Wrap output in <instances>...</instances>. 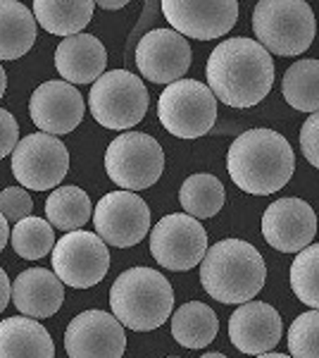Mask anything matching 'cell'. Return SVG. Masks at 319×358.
<instances>
[{
    "mask_svg": "<svg viewBox=\"0 0 319 358\" xmlns=\"http://www.w3.org/2000/svg\"><path fill=\"white\" fill-rule=\"evenodd\" d=\"M207 86L229 108H253L274 86V57L255 38H226L207 57Z\"/></svg>",
    "mask_w": 319,
    "mask_h": 358,
    "instance_id": "obj_1",
    "label": "cell"
},
{
    "mask_svg": "<svg viewBox=\"0 0 319 358\" xmlns=\"http://www.w3.org/2000/svg\"><path fill=\"white\" fill-rule=\"evenodd\" d=\"M295 170V153L286 136L274 129H248L231 143L226 172L246 194L269 196L288 184Z\"/></svg>",
    "mask_w": 319,
    "mask_h": 358,
    "instance_id": "obj_2",
    "label": "cell"
},
{
    "mask_svg": "<svg viewBox=\"0 0 319 358\" xmlns=\"http://www.w3.org/2000/svg\"><path fill=\"white\" fill-rule=\"evenodd\" d=\"M265 258L243 239H222L207 248L200 263V285L214 301L248 303L265 287Z\"/></svg>",
    "mask_w": 319,
    "mask_h": 358,
    "instance_id": "obj_3",
    "label": "cell"
},
{
    "mask_svg": "<svg viewBox=\"0 0 319 358\" xmlns=\"http://www.w3.org/2000/svg\"><path fill=\"white\" fill-rule=\"evenodd\" d=\"M110 306L126 330L150 332L158 330L172 315L174 292L160 270L136 265L124 270L110 289Z\"/></svg>",
    "mask_w": 319,
    "mask_h": 358,
    "instance_id": "obj_4",
    "label": "cell"
},
{
    "mask_svg": "<svg viewBox=\"0 0 319 358\" xmlns=\"http://www.w3.org/2000/svg\"><path fill=\"white\" fill-rule=\"evenodd\" d=\"M253 31L267 53L303 55L317 36V20L303 0H260L253 10Z\"/></svg>",
    "mask_w": 319,
    "mask_h": 358,
    "instance_id": "obj_5",
    "label": "cell"
},
{
    "mask_svg": "<svg viewBox=\"0 0 319 358\" xmlns=\"http://www.w3.org/2000/svg\"><path fill=\"white\" fill-rule=\"evenodd\" d=\"M150 106L148 89L138 74L126 69H110L91 86L89 110L105 129L124 131L146 117Z\"/></svg>",
    "mask_w": 319,
    "mask_h": 358,
    "instance_id": "obj_6",
    "label": "cell"
},
{
    "mask_svg": "<svg viewBox=\"0 0 319 358\" xmlns=\"http://www.w3.org/2000/svg\"><path fill=\"white\" fill-rule=\"evenodd\" d=\"M158 117L179 138L205 136L217 122V98L210 86L195 79H179L160 94Z\"/></svg>",
    "mask_w": 319,
    "mask_h": 358,
    "instance_id": "obj_7",
    "label": "cell"
},
{
    "mask_svg": "<svg viewBox=\"0 0 319 358\" xmlns=\"http://www.w3.org/2000/svg\"><path fill=\"white\" fill-rule=\"evenodd\" d=\"M105 172L124 192L153 187L165 172V151L150 134L121 131L105 151Z\"/></svg>",
    "mask_w": 319,
    "mask_h": 358,
    "instance_id": "obj_8",
    "label": "cell"
},
{
    "mask_svg": "<svg viewBox=\"0 0 319 358\" xmlns=\"http://www.w3.org/2000/svg\"><path fill=\"white\" fill-rule=\"evenodd\" d=\"M150 253L162 268L186 273L205 258L207 232L195 217L172 213L150 229Z\"/></svg>",
    "mask_w": 319,
    "mask_h": 358,
    "instance_id": "obj_9",
    "label": "cell"
},
{
    "mask_svg": "<svg viewBox=\"0 0 319 358\" xmlns=\"http://www.w3.org/2000/svg\"><path fill=\"white\" fill-rule=\"evenodd\" d=\"M69 172V151L57 136L36 131L20 138L13 151V175L24 189L45 192L60 187Z\"/></svg>",
    "mask_w": 319,
    "mask_h": 358,
    "instance_id": "obj_10",
    "label": "cell"
},
{
    "mask_svg": "<svg viewBox=\"0 0 319 358\" xmlns=\"http://www.w3.org/2000/svg\"><path fill=\"white\" fill-rule=\"evenodd\" d=\"M110 270L107 244L96 232H67L53 248V273L62 285L89 289L103 282Z\"/></svg>",
    "mask_w": 319,
    "mask_h": 358,
    "instance_id": "obj_11",
    "label": "cell"
},
{
    "mask_svg": "<svg viewBox=\"0 0 319 358\" xmlns=\"http://www.w3.org/2000/svg\"><path fill=\"white\" fill-rule=\"evenodd\" d=\"M94 227L107 246L131 248L150 232V208L133 192L105 194L94 208Z\"/></svg>",
    "mask_w": 319,
    "mask_h": 358,
    "instance_id": "obj_12",
    "label": "cell"
},
{
    "mask_svg": "<svg viewBox=\"0 0 319 358\" xmlns=\"http://www.w3.org/2000/svg\"><path fill=\"white\" fill-rule=\"evenodd\" d=\"M160 8L174 31L195 41L226 36L239 20L236 0H162Z\"/></svg>",
    "mask_w": 319,
    "mask_h": 358,
    "instance_id": "obj_13",
    "label": "cell"
},
{
    "mask_svg": "<svg viewBox=\"0 0 319 358\" xmlns=\"http://www.w3.org/2000/svg\"><path fill=\"white\" fill-rule=\"evenodd\" d=\"M69 358H121L126 351L124 325L105 310H84L65 330Z\"/></svg>",
    "mask_w": 319,
    "mask_h": 358,
    "instance_id": "obj_14",
    "label": "cell"
},
{
    "mask_svg": "<svg viewBox=\"0 0 319 358\" xmlns=\"http://www.w3.org/2000/svg\"><path fill=\"white\" fill-rule=\"evenodd\" d=\"M136 67L153 84H174L188 72L191 45L174 29H153L136 45Z\"/></svg>",
    "mask_w": 319,
    "mask_h": 358,
    "instance_id": "obj_15",
    "label": "cell"
},
{
    "mask_svg": "<svg viewBox=\"0 0 319 358\" xmlns=\"http://www.w3.org/2000/svg\"><path fill=\"white\" fill-rule=\"evenodd\" d=\"M317 234V215L303 199H279L267 206L262 215V236L281 253H300Z\"/></svg>",
    "mask_w": 319,
    "mask_h": 358,
    "instance_id": "obj_16",
    "label": "cell"
},
{
    "mask_svg": "<svg viewBox=\"0 0 319 358\" xmlns=\"http://www.w3.org/2000/svg\"><path fill=\"white\" fill-rule=\"evenodd\" d=\"M31 122L50 136L74 131L84 120V96L67 82H45L31 94L29 101Z\"/></svg>",
    "mask_w": 319,
    "mask_h": 358,
    "instance_id": "obj_17",
    "label": "cell"
},
{
    "mask_svg": "<svg viewBox=\"0 0 319 358\" xmlns=\"http://www.w3.org/2000/svg\"><path fill=\"white\" fill-rule=\"evenodd\" d=\"M283 325L274 306L265 301L241 303L229 317V339L241 354H269L281 339Z\"/></svg>",
    "mask_w": 319,
    "mask_h": 358,
    "instance_id": "obj_18",
    "label": "cell"
},
{
    "mask_svg": "<svg viewBox=\"0 0 319 358\" xmlns=\"http://www.w3.org/2000/svg\"><path fill=\"white\" fill-rule=\"evenodd\" d=\"M107 50L91 34L62 38L55 48V69L67 84H96L105 74Z\"/></svg>",
    "mask_w": 319,
    "mask_h": 358,
    "instance_id": "obj_19",
    "label": "cell"
},
{
    "mask_svg": "<svg viewBox=\"0 0 319 358\" xmlns=\"http://www.w3.org/2000/svg\"><path fill=\"white\" fill-rule=\"evenodd\" d=\"M13 303L22 315L43 320L55 315L65 303V285L53 270L29 268L13 282Z\"/></svg>",
    "mask_w": 319,
    "mask_h": 358,
    "instance_id": "obj_20",
    "label": "cell"
},
{
    "mask_svg": "<svg viewBox=\"0 0 319 358\" xmlns=\"http://www.w3.org/2000/svg\"><path fill=\"white\" fill-rule=\"evenodd\" d=\"M0 358H55L53 337L34 317H5L0 322Z\"/></svg>",
    "mask_w": 319,
    "mask_h": 358,
    "instance_id": "obj_21",
    "label": "cell"
},
{
    "mask_svg": "<svg viewBox=\"0 0 319 358\" xmlns=\"http://www.w3.org/2000/svg\"><path fill=\"white\" fill-rule=\"evenodd\" d=\"M36 41V17L17 0H0V60L27 55Z\"/></svg>",
    "mask_w": 319,
    "mask_h": 358,
    "instance_id": "obj_22",
    "label": "cell"
},
{
    "mask_svg": "<svg viewBox=\"0 0 319 358\" xmlns=\"http://www.w3.org/2000/svg\"><path fill=\"white\" fill-rule=\"evenodd\" d=\"M96 3L91 0H36L31 8L34 17L48 34L55 36H77L91 22Z\"/></svg>",
    "mask_w": 319,
    "mask_h": 358,
    "instance_id": "obj_23",
    "label": "cell"
},
{
    "mask_svg": "<svg viewBox=\"0 0 319 358\" xmlns=\"http://www.w3.org/2000/svg\"><path fill=\"white\" fill-rule=\"evenodd\" d=\"M219 332L217 313L207 303L188 301L172 313V337L186 349H205Z\"/></svg>",
    "mask_w": 319,
    "mask_h": 358,
    "instance_id": "obj_24",
    "label": "cell"
},
{
    "mask_svg": "<svg viewBox=\"0 0 319 358\" xmlns=\"http://www.w3.org/2000/svg\"><path fill=\"white\" fill-rule=\"evenodd\" d=\"M45 217L62 232H77L94 217V206L84 189L57 187L45 201Z\"/></svg>",
    "mask_w": 319,
    "mask_h": 358,
    "instance_id": "obj_25",
    "label": "cell"
},
{
    "mask_svg": "<svg viewBox=\"0 0 319 358\" xmlns=\"http://www.w3.org/2000/svg\"><path fill=\"white\" fill-rule=\"evenodd\" d=\"M226 201L224 184L214 175H191L179 189V203H181L184 213L195 220H205V217H214L222 210Z\"/></svg>",
    "mask_w": 319,
    "mask_h": 358,
    "instance_id": "obj_26",
    "label": "cell"
},
{
    "mask_svg": "<svg viewBox=\"0 0 319 358\" xmlns=\"http://www.w3.org/2000/svg\"><path fill=\"white\" fill-rule=\"evenodd\" d=\"M281 94L295 110L319 113V60L293 62L283 74Z\"/></svg>",
    "mask_w": 319,
    "mask_h": 358,
    "instance_id": "obj_27",
    "label": "cell"
},
{
    "mask_svg": "<svg viewBox=\"0 0 319 358\" xmlns=\"http://www.w3.org/2000/svg\"><path fill=\"white\" fill-rule=\"evenodd\" d=\"M10 241H13L17 256L27 258V261H38V258L53 253V248H55L53 224L45 222L43 217L29 215L22 222L15 224L13 234H10Z\"/></svg>",
    "mask_w": 319,
    "mask_h": 358,
    "instance_id": "obj_28",
    "label": "cell"
},
{
    "mask_svg": "<svg viewBox=\"0 0 319 358\" xmlns=\"http://www.w3.org/2000/svg\"><path fill=\"white\" fill-rule=\"evenodd\" d=\"M291 289L300 303L319 310V244L305 246L291 265Z\"/></svg>",
    "mask_w": 319,
    "mask_h": 358,
    "instance_id": "obj_29",
    "label": "cell"
},
{
    "mask_svg": "<svg viewBox=\"0 0 319 358\" xmlns=\"http://www.w3.org/2000/svg\"><path fill=\"white\" fill-rule=\"evenodd\" d=\"M288 349L293 358H319V310L300 313L291 322Z\"/></svg>",
    "mask_w": 319,
    "mask_h": 358,
    "instance_id": "obj_30",
    "label": "cell"
},
{
    "mask_svg": "<svg viewBox=\"0 0 319 358\" xmlns=\"http://www.w3.org/2000/svg\"><path fill=\"white\" fill-rule=\"evenodd\" d=\"M31 210L34 201L24 187H8L0 192V215L8 222H22L24 217L31 215Z\"/></svg>",
    "mask_w": 319,
    "mask_h": 358,
    "instance_id": "obj_31",
    "label": "cell"
},
{
    "mask_svg": "<svg viewBox=\"0 0 319 358\" xmlns=\"http://www.w3.org/2000/svg\"><path fill=\"white\" fill-rule=\"evenodd\" d=\"M300 151L307 163L319 170V113H312L300 129Z\"/></svg>",
    "mask_w": 319,
    "mask_h": 358,
    "instance_id": "obj_32",
    "label": "cell"
},
{
    "mask_svg": "<svg viewBox=\"0 0 319 358\" xmlns=\"http://www.w3.org/2000/svg\"><path fill=\"white\" fill-rule=\"evenodd\" d=\"M20 143V124L13 117V113L0 108V158L13 153Z\"/></svg>",
    "mask_w": 319,
    "mask_h": 358,
    "instance_id": "obj_33",
    "label": "cell"
},
{
    "mask_svg": "<svg viewBox=\"0 0 319 358\" xmlns=\"http://www.w3.org/2000/svg\"><path fill=\"white\" fill-rule=\"evenodd\" d=\"M10 299H13V285H10V280H8V273L0 268V313L5 310Z\"/></svg>",
    "mask_w": 319,
    "mask_h": 358,
    "instance_id": "obj_34",
    "label": "cell"
},
{
    "mask_svg": "<svg viewBox=\"0 0 319 358\" xmlns=\"http://www.w3.org/2000/svg\"><path fill=\"white\" fill-rule=\"evenodd\" d=\"M8 220H5L3 215H0V251H3L5 246H8V236H10V227H8Z\"/></svg>",
    "mask_w": 319,
    "mask_h": 358,
    "instance_id": "obj_35",
    "label": "cell"
},
{
    "mask_svg": "<svg viewBox=\"0 0 319 358\" xmlns=\"http://www.w3.org/2000/svg\"><path fill=\"white\" fill-rule=\"evenodd\" d=\"M98 8H103V10H121V8H126V0H117V3H107V0L103 3V0H101V3H98Z\"/></svg>",
    "mask_w": 319,
    "mask_h": 358,
    "instance_id": "obj_36",
    "label": "cell"
},
{
    "mask_svg": "<svg viewBox=\"0 0 319 358\" xmlns=\"http://www.w3.org/2000/svg\"><path fill=\"white\" fill-rule=\"evenodd\" d=\"M5 89H8V74H5L3 65H0V98L5 96Z\"/></svg>",
    "mask_w": 319,
    "mask_h": 358,
    "instance_id": "obj_37",
    "label": "cell"
},
{
    "mask_svg": "<svg viewBox=\"0 0 319 358\" xmlns=\"http://www.w3.org/2000/svg\"><path fill=\"white\" fill-rule=\"evenodd\" d=\"M255 358H293V356H286V354H262V356H255Z\"/></svg>",
    "mask_w": 319,
    "mask_h": 358,
    "instance_id": "obj_38",
    "label": "cell"
},
{
    "mask_svg": "<svg viewBox=\"0 0 319 358\" xmlns=\"http://www.w3.org/2000/svg\"><path fill=\"white\" fill-rule=\"evenodd\" d=\"M200 358H226L224 354H217V351H210V354H202Z\"/></svg>",
    "mask_w": 319,
    "mask_h": 358,
    "instance_id": "obj_39",
    "label": "cell"
},
{
    "mask_svg": "<svg viewBox=\"0 0 319 358\" xmlns=\"http://www.w3.org/2000/svg\"><path fill=\"white\" fill-rule=\"evenodd\" d=\"M170 358H177V356H170Z\"/></svg>",
    "mask_w": 319,
    "mask_h": 358,
    "instance_id": "obj_40",
    "label": "cell"
}]
</instances>
